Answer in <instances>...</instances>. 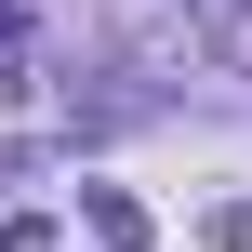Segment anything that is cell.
<instances>
[{
    "mask_svg": "<svg viewBox=\"0 0 252 252\" xmlns=\"http://www.w3.org/2000/svg\"><path fill=\"white\" fill-rule=\"evenodd\" d=\"M186 27H199V53L226 80H252V0H186Z\"/></svg>",
    "mask_w": 252,
    "mask_h": 252,
    "instance_id": "2",
    "label": "cell"
},
{
    "mask_svg": "<svg viewBox=\"0 0 252 252\" xmlns=\"http://www.w3.org/2000/svg\"><path fill=\"white\" fill-rule=\"evenodd\" d=\"M80 226H93V252H146V239H159L133 186H80Z\"/></svg>",
    "mask_w": 252,
    "mask_h": 252,
    "instance_id": "1",
    "label": "cell"
},
{
    "mask_svg": "<svg viewBox=\"0 0 252 252\" xmlns=\"http://www.w3.org/2000/svg\"><path fill=\"white\" fill-rule=\"evenodd\" d=\"M213 252H252V199H213V226H199Z\"/></svg>",
    "mask_w": 252,
    "mask_h": 252,
    "instance_id": "3",
    "label": "cell"
},
{
    "mask_svg": "<svg viewBox=\"0 0 252 252\" xmlns=\"http://www.w3.org/2000/svg\"><path fill=\"white\" fill-rule=\"evenodd\" d=\"M0 252H53V213H0Z\"/></svg>",
    "mask_w": 252,
    "mask_h": 252,
    "instance_id": "4",
    "label": "cell"
}]
</instances>
